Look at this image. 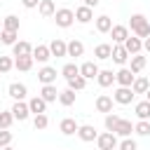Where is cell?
I'll return each instance as SVG.
<instances>
[{
    "instance_id": "6da1fadb",
    "label": "cell",
    "mask_w": 150,
    "mask_h": 150,
    "mask_svg": "<svg viewBox=\"0 0 150 150\" xmlns=\"http://www.w3.org/2000/svg\"><path fill=\"white\" fill-rule=\"evenodd\" d=\"M129 28H131L138 38H150V21H148L143 14H131Z\"/></svg>"
},
{
    "instance_id": "7a4b0ae2",
    "label": "cell",
    "mask_w": 150,
    "mask_h": 150,
    "mask_svg": "<svg viewBox=\"0 0 150 150\" xmlns=\"http://www.w3.org/2000/svg\"><path fill=\"white\" fill-rule=\"evenodd\" d=\"M54 21H56V26L68 28V26H73V21H75V12H73V9H68V7H61V9H56Z\"/></svg>"
},
{
    "instance_id": "3957f363",
    "label": "cell",
    "mask_w": 150,
    "mask_h": 150,
    "mask_svg": "<svg viewBox=\"0 0 150 150\" xmlns=\"http://www.w3.org/2000/svg\"><path fill=\"white\" fill-rule=\"evenodd\" d=\"M134 89L131 87H117L115 89V94H112V101L115 103H120V105H127V103H131L134 101Z\"/></svg>"
},
{
    "instance_id": "277c9868",
    "label": "cell",
    "mask_w": 150,
    "mask_h": 150,
    "mask_svg": "<svg viewBox=\"0 0 150 150\" xmlns=\"http://www.w3.org/2000/svg\"><path fill=\"white\" fill-rule=\"evenodd\" d=\"M96 143H98V150H115L120 143H117V136L112 134V131H105V134H101L98 138H96Z\"/></svg>"
},
{
    "instance_id": "5b68a950",
    "label": "cell",
    "mask_w": 150,
    "mask_h": 150,
    "mask_svg": "<svg viewBox=\"0 0 150 150\" xmlns=\"http://www.w3.org/2000/svg\"><path fill=\"white\" fill-rule=\"evenodd\" d=\"M134 80H136V73H131V68H122V70L115 73V82L120 87H131Z\"/></svg>"
},
{
    "instance_id": "8992f818",
    "label": "cell",
    "mask_w": 150,
    "mask_h": 150,
    "mask_svg": "<svg viewBox=\"0 0 150 150\" xmlns=\"http://www.w3.org/2000/svg\"><path fill=\"white\" fill-rule=\"evenodd\" d=\"M38 80H40L42 84H54V82H56V68L42 66V68L38 70Z\"/></svg>"
},
{
    "instance_id": "52a82bcc",
    "label": "cell",
    "mask_w": 150,
    "mask_h": 150,
    "mask_svg": "<svg viewBox=\"0 0 150 150\" xmlns=\"http://www.w3.org/2000/svg\"><path fill=\"white\" fill-rule=\"evenodd\" d=\"M12 115H14V120H19V122L28 120V115H30V108H28V103H23V101H16V103L12 105Z\"/></svg>"
},
{
    "instance_id": "ba28073f",
    "label": "cell",
    "mask_w": 150,
    "mask_h": 150,
    "mask_svg": "<svg viewBox=\"0 0 150 150\" xmlns=\"http://www.w3.org/2000/svg\"><path fill=\"white\" fill-rule=\"evenodd\" d=\"M12 54L14 56H33V47H30V42L19 40V42L12 45Z\"/></svg>"
},
{
    "instance_id": "9c48e42d",
    "label": "cell",
    "mask_w": 150,
    "mask_h": 150,
    "mask_svg": "<svg viewBox=\"0 0 150 150\" xmlns=\"http://www.w3.org/2000/svg\"><path fill=\"white\" fill-rule=\"evenodd\" d=\"M49 52H52V56H68V42L54 38V40L49 42Z\"/></svg>"
},
{
    "instance_id": "30bf717a",
    "label": "cell",
    "mask_w": 150,
    "mask_h": 150,
    "mask_svg": "<svg viewBox=\"0 0 150 150\" xmlns=\"http://www.w3.org/2000/svg\"><path fill=\"white\" fill-rule=\"evenodd\" d=\"M129 56H131V54L127 52V47H124V45H115V47H112V56H110V59H112L115 63H120V66H124Z\"/></svg>"
},
{
    "instance_id": "8fae6325",
    "label": "cell",
    "mask_w": 150,
    "mask_h": 150,
    "mask_svg": "<svg viewBox=\"0 0 150 150\" xmlns=\"http://www.w3.org/2000/svg\"><path fill=\"white\" fill-rule=\"evenodd\" d=\"M7 91H9V96H12L14 101H23V98H26V94H28L26 84H21V82H12Z\"/></svg>"
},
{
    "instance_id": "7c38bea8",
    "label": "cell",
    "mask_w": 150,
    "mask_h": 150,
    "mask_svg": "<svg viewBox=\"0 0 150 150\" xmlns=\"http://www.w3.org/2000/svg\"><path fill=\"white\" fill-rule=\"evenodd\" d=\"M91 19H94V12H91V7L82 5V7H77V9H75V21H77V23H89Z\"/></svg>"
},
{
    "instance_id": "4fadbf2b",
    "label": "cell",
    "mask_w": 150,
    "mask_h": 150,
    "mask_svg": "<svg viewBox=\"0 0 150 150\" xmlns=\"http://www.w3.org/2000/svg\"><path fill=\"white\" fill-rule=\"evenodd\" d=\"M124 47H127V52H129L131 56H134V54H141V49H143V40H141L138 35H136V38L129 35V38L124 40Z\"/></svg>"
},
{
    "instance_id": "5bb4252c",
    "label": "cell",
    "mask_w": 150,
    "mask_h": 150,
    "mask_svg": "<svg viewBox=\"0 0 150 150\" xmlns=\"http://www.w3.org/2000/svg\"><path fill=\"white\" fill-rule=\"evenodd\" d=\"M33 59H35V61H40V63H47V61L52 59L49 47H47V45H38V47H33Z\"/></svg>"
},
{
    "instance_id": "9a60e30c",
    "label": "cell",
    "mask_w": 150,
    "mask_h": 150,
    "mask_svg": "<svg viewBox=\"0 0 150 150\" xmlns=\"http://www.w3.org/2000/svg\"><path fill=\"white\" fill-rule=\"evenodd\" d=\"M80 75L87 77V80H94V77L98 75V66H96L94 61H84V63L80 66Z\"/></svg>"
},
{
    "instance_id": "2e32d148",
    "label": "cell",
    "mask_w": 150,
    "mask_h": 150,
    "mask_svg": "<svg viewBox=\"0 0 150 150\" xmlns=\"http://www.w3.org/2000/svg\"><path fill=\"white\" fill-rule=\"evenodd\" d=\"M59 129H61V134H66V136H73V134H77L80 124H77V122H75L73 117H66V120H61Z\"/></svg>"
},
{
    "instance_id": "e0dca14e",
    "label": "cell",
    "mask_w": 150,
    "mask_h": 150,
    "mask_svg": "<svg viewBox=\"0 0 150 150\" xmlns=\"http://www.w3.org/2000/svg\"><path fill=\"white\" fill-rule=\"evenodd\" d=\"M77 136H80L84 143H89V141H96V138H98V134H96V129H94L91 124H82V127L77 129Z\"/></svg>"
},
{
    "instance_id": "ac0fdd59",
    "label": "cell",
    "mask_w": 150,
    "mask_h": 150,
    "mask_svg": "<svg viewBox=\"0 0 150 150\" xmlns=\"http://www.w3.org/2000/svg\"><path fill=\"white\" fill-rule=\"evenodd\" d=\"M110 35H112V40H115L117 45H124V40L129 38V28H127V26H112V28H110Z\"/></svg>"
},
{
    "instance_id": "d6986e66",
    "label": "cell",
    "mask_w": 150,
    "mask_h": 150,
    "mask_svg": "<svg viewBox=\"0 0 150 150\" xmlns=\"http://www.w3.org/2000/svg\"><path fill=\"white\" fill-rule=\"evenodd\" d=\"M96 110H98V112H105V115L112 112V98H110L108 94H101V96L96 98Z\"/></svg>"
},
{
    "instance_id": "ffe728a7",
    "label": "cell",
    "mask_w": 150,
    "mask_h": 150,
    "mask_svg": "<svg viewBox=\"0 0 150 150\" xmlns=\"http://www.w3.org/2000/svg\"><path fill=\"white\" fill-rule=\"evenodd\" d=\"M28 108H30V112L40 115V112H45V110H47V101H45L42 96H33V98L28 101Z\"/></svg>"
},
{
    "instance_id": "44dd1931",
    "label": "cell",
    "mask_w": 150,
    "mask_h": 150,
    "mask_svg": "<svg viewBox=\"0 0 150 150\" xmlns=\"http://www.w3.org/2000/svg\"><path fill=\"white\" fill-rule=\"evenodd\" d=\"M131 131H134V124H131L129 120H120L112 134H117V136H122V138H127V136H131Z\"/></svg>"
},
{
    "instance_id": "7402d4cb",
    "label": "cell",
    "mask_w": 150,
    "mask_h": 150,
    "mask_svg": "<svg viewBox=\"0 0 150 150\" xmlns=\"http://www.w3.org/2000/svg\"><path fill=\"white\" fill-rule=\"evenodd\" d=\"M38 9H40L42 16H54V14H56V5H54V0H40Z\"/></svg>"
},
{
    "instance_id": "603a6c76",
    "label": "cell",
    "mask_w": 150,
    "mask_h": 150,
    "mask_svg": "<svg viewBox=\"0 0 150 150\" xmlns=\"http://www.w3.org/2000/svg\"><path fill=\"white\" fill-rule=\"evenodd\" d=\"M94 56L96 59H101V61H105V59H110L112 56V45H96V49H94Z\"/></svg>"
},
{
    "instance_id": "cb8c5ba5",
    "label": "cell",
    "mask_w": 150,
    "mask_h": 150,
    "mask_svg": "<svg viewBox=\"0 0 150 150\" xmlns=\"http://www.w3.org/2000/svg\"><path fill=\"white\" fill-rule=\"evenodd\" d=\"M40 96H42L47 103H52V101H56V98H59V91H56V87H54V84H42Z\"/></svg>"
},
{
    "instance_id": "d4e9b609",
    "label": "cell",
    "mask_w": 150,
    "mask_h": 150,
    "mask_svg": "<svg viewBox=\"0 0 150 150\" xmlns=\"http://www.w3.org/2000/svg\"><path fill=\"white\" fill-rule=\"evenodd\" d=\"M33 61H35L33 56H16L14 59V68L16 70H30L33 68Z\"/></svg>"
},
{
    "instance_id": "484cf974",
    "label": "cell",
    "mask_w": 150,
    "mask_h": 150,
    "mask_svg": "<svg viewBox=\"0 0 150 150\" xmlns=\"http://www.w3.org/2000/svg\"><path fill=\"white\" fill-rule=\"evenodd\" d=\"M96 80H98L101 87H110V84L115 82V73H112V70H98Z\"/></svg>"
},
{
    "instance_id": "4316f807",
    "label": "cell",
    "mask_w": 150,
    "mask_h": 150,
    "mask_svg": "<svg viewBox=\"0 0 150 150\" xmlns=\"http://www.w3.org/2000/svg\"><path fill=\"white\" fill-rule=\"evenodd\" d=\"M66 82H68V89H73V91H82L87 87V77H82V75H75V77H70Z\"/></svg>"
},
{
    "instance_id": "83f0119b",
    "label": "cell",
    "mask_w": 150,
    "mask_h": 150,
    "mask_svg": "<svg viewBox=\"0 0 150 150\" xmlns=\"http://www.w3.org/2000/svg\"><path fill=\"white\" fill-rule=\"evenodd\" d=\"M131 89H134V94H145L150 89V80L148 77H136L134 84H131Z\"/></svg>"
},
{
    "instance_id": "f1b7e54d",
    "label": "cell",
    "mask_w": 150,
    "mask_h": 150,
    "mask_svg": "<svg viewBox=\"0 0 150 150\" xmlns=\"http://www.w3.org/2000/svg\"><path fill=\"white\" fill-rule=\"evenodd\" d=\"M136 117L138 120H150V101L148 98L141 101V103H136Z\"/></svg>"
},
{
    "instance_id": "f546056e",
    "label": "cell",
    "mask_w": 150,
    "mask_h": 150,
    "mask_svg": "<svg viewBox=\"0 0 150 150\" xmlns=\"http://www.w3.org/2000/svg\"><path fill=\"white\" fill-rule=\"evenodd\" d=\"M110 28H112V19H110V16L103 14V16L96 19V30H98V33H110Z\"/></svg>"
},
{
    "instance_id": "4dcf8cb0",
    "label": "cell",
    "mask_w": 150,
    "mask_h": 150,
    "mask_svg": "<svg viewBox=\"0 0 150 150\" xmlns=\"http://www.w3.org/2000/svg\"><path fill=\"white\" fill-rule=\"evenodd\" d=\"M82 54H84V45H82L80 40H70V42H68V56H75V59H77V56H82Z\"/></svg>"
},
{
    "instance_id": "1f68e13d",
    "label": "cell",
    "mask_w": 150,
    "mask_h": 150,
    "mask_svg": "<svg viewBox=\"0 0 150 150\" xmlns=\"http://www.w3.org/2000/svg\"><path fill=\"white\" fill-rule=\"evenodd\" d=\"M16 35H19V30H7V28L0 30V40H2V45H14V42H19Z\"/></svg>"
},
{
    "instance_id": "d6a6232c",
    "label": "cell",
    "mask_w": 150,
    "mask_h": 150,
    "mask_svg": "<svg viewBox=\"0 0 150 150\" xmlns=\"http://www.w3.org/2000/svg\"><path fill=\"white\" fill-rule=\"evenodd\" d=\"M145 63H148V59H145V56L134 54V56H131V73H141V70L145 68Z\"/></svg>"
},
{
    "instance_id": "836d02e7",
    "label": "cell",
    "mask_w": 150,
    "mask_h": 150,
    "mask_svg": "<svg viewBox=\"0 0 150 150\" xmlns=\"http://www.w3.org/2000/svg\"><path fill=\"white\" fill-rule=\"evenodd\" d=\"M59 103H61V105H66V108H68V105H73V103H75V91H73V89L59 91Z\"/></svg>"
},
{
    "instance_id": "e575fe53",
    "label": "cell",
    "mask_w": 150,
    "mask_h": 150,
    "mask_svg": "<svg viewBox=\"0 0 150 150\" xmlns=\"http://www.w3.org/2000/svg\"><path fill=\"white\" fill-rule=\"evenodd\" d=\"M61 75H63L66 80H70V77L80 75V66H75V63H66V66L61 68Z\"/></svg>"
},
{
    "instance_id": "d590c367",
    "label": "cell",
    "mask_w": 150,
    "mask_h": 150,
    "mask_svg": "<svg viewBox=\"0 0 150 150\" xmlns=\"http://www.w3.org/2000/svg\"><path fill=\"white\" fill-rule=\"evenodd\" d=\"M134 131H136L138 136H150V122H148V120H138V122L134 124Z\"/></svg>"
},
{
    "instance_id": "8d00e7d4",
    "label": "cell",
    "mask_w": 150,
    "mask_h": 150,
    "mask_svg": "<svg viewBox=\"0 0 150 150\" xmlns=\"http://www.w3.org/2000/svg\"><path fill=\"white\" fill-rule=\"evenodd\" d=\"M12 122H14L12 110H2V112H0V129H9V127H12Z\"/></svg>"
},
{
    "instance_id": "74e56055",
    "label": "cell",
    "mask_w": 150,
    "mask_h": 150,
    "mask_svg": "<svg viewBox=\"0 0 150 150\" xmlns=\"http://www.w3.org/2000/svg\"><path fill=\"white\" fill-rule=\"evenodd\" d=\"M120 120H122L120 115L108 112V115H105V129H108V131H115V127H117V122H120Z\"/></svg>"
},
{
    "instance_id": "f35d334b",
    "label": "cell",
    "mask_w": 150,
    "mask_h": 150,
    "mask_svg": "<svg viewBox=\"0 0 150 150\" xmlns=\"http://www.w3.org/2000/svg\"><path fill=\"white\" fill-rule=\"evenodd\" d=\"M47 124H49V117H47L45 112L35 115V120H33V127H35V129H47Z\"/></svg>"
},
{
    "instance_id": "ab89813d",
    "label": "cell",
    "mask_w": 150,
    "mask_h": 150,
    "mask_svg": "<svg viewBox=\"0 0 150 150\" xmlns=\"http://www.w3.org/2000/svg\"><path fill=\"white\" fill-rule=\"evenodd\" d=\"M5 28L7 30H19V16H14V14L5 16Z\"/></svg>"
},
{
    "instance_id": "60d3db41",
    "label": "cell",
    "mask_w": 150,
    "mask_h": 150,
    "mask_svg": "<svg viewBox=\"0 0 150 150\" xmlns=\"http://www.w3.org/2000/svg\"><path fill=\"white\" fill-rule=\"evenodd\" d=\"M14 68V61L9 56H0V73H9Z\"/></svg>"
},
{
    "instance_id": "b9f144b4",
    "label": "cell",
    "mask_w": 150,
    "mask_h": 150,
    "mask_svg": "<svg viewBox=\"0 0 150 150\" xmlns=\"http://www.w3.org/2000/svg\"><path fill=\"white\" fill-rule=\"evenodd\" d=\"M9 143H12V131L9 129H0V148H5Z\"/></svg>"
},
{
    "instance_id": "7bdbcfd3",
    "label": "cell",
    "mask_w": 150,
    "mask_h": 150,
    "mask_svg": "<svg viewBox=\"0 0 150 150\" xmlns=\"http://www.w3.org/2000/svg\"><path fill=\"white\" fill-rule=\"evenodd\" d=\"M117 148H120V150H138V145H136V141H131L129 136H127V138H124V141H122V143H120Z\"/></svg>"
},
{
    "instance_id": "ee69618b",
    "label": "cell",
    "mask_w": 150,
    "mask_h": 150,
    "mask_svg": "<svg viewBox=\"0 0 150 150\" xmlns=\"http://www.w3.org/2000/svg\"><path fill=\"white\" fill-rule=\"evenodd\" d=\"M21 2H23V7H26V9H35V7L40 5V0H21Z\"/></svg>"
},
{
    "instance_id": "f6af8a7d",
    "label": "cell",
    "mask_w": 150,
    "mask_h": 150,
    "mask_svg": "<svg viewBox=\"0 0 150 150\" xmlns=\"http://www.w3.org/2000/svg\"><path fill=\"white\" fill-rule=\"evenodd\" d=\"M84 5H87V7H91V9H94V7H96V5H98V0H84Z\"/></svg>"
},
{
    "instance_id": "bcb514c9",
    "label": "cell",
    "mask_w": 150,
    "mask_h": 150,
    "mask_svg": "<svg viewBox=\"0 0 150 150\" xmlns=\"http://www.w3.org/2000/svg\"><path fill=\"white\" fill-rule=\"evenodd\" d=\"M143 49L150 54V38H145V40H143Z\"/></svg>"
},
{
    "instance_id": "7dc6e473",
    "label": "cell",
    "mask_w": 150,
    "mask_h": 150,
    "mask_svg": "<svg viewBox=\"0 0 150 150\" xmlns=\"http://www.w3.org/2000/svg\"><path fill=\"white\" fill-rule=\"evenodd\" d=\"M0 150H14V148H12V145H5V148H0Z\"/></svg>"
},
{
    "instance_id": "c3c4849f",
    "label": "cell",
    "mask_w": 150,
    "mask_h": 150,
    "mask_svg": "<svg viewBox=\"0 0 150 150\" xmlns=\"http://www.w3.org/2000/svg\"><path fill=\"white\" fill-rule=\"evenodd\" d=\"M145 98H148V101H150V89H148V91H145Z\"/></svg>"
},
{
    "instance_id": "681fc988",
    "label": "cell",
    "mask_w": 150,
    "mask_h": 150,
    "mask_svg": "<svg viewBox=\"0 0 150 150\" xmlns=\"http://www.w3.org/2000/svg\"><path fill=\"white\" fill-rule=\"evenodd\" d=\"M148 21H150V19H148Z\"/></svg>"
}]
</instances>
